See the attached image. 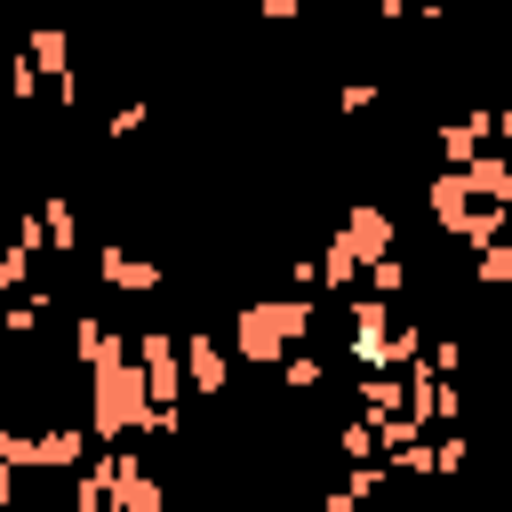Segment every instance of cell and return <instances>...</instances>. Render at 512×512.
Here are the masks:
<instances>
[{
	"label": "cell",
	"mask_w": 512,
	"mask_h": 512,
	"mask_svg": "<svg viewBox=\"0 0 512 512\" xmlns=\"http://www.w3.org/2000/svg\"><path fill=\"white\" fill-rule=\"evenodd\" d=\"M352 360H360V376H416L424 368V352H432V336L408 320V312H392L384 296H352Z\"/></svg>",
	"instance_id": "6da1fadb"
},
{
	"label": "cell",
	"mask_w": 512,
	"mask_h": 512,
	"mask_svg": "<svg viewBox=\"0 0 512 512\" xmlns=\"http://www.w3.org/2000/svg\"><path fill=\"white\" fill-rule=\"evenodd\" d=\"M144 424H152V384H144L136 344H128L120 360L88 368V432L104 448H128V440H144Z\"/></svg>",
	"instance_id": "7a4b0ae2"
},
{
	"label": "cell",
	"mask_w": 512,
	"mask_h": 512,
	"mask_svg": "<svg viewBox=\"0 0 512 512\" xmlns=\"http://www.w3.org/2000/svg\"><path fill=\"white\" fill-rule=\"evenodd\" d=\"M304 336H312V296H256L232 320V352L248 368H288Z\"/></svg>",
	"instance_id": "3957f363"
},
{
	"label": "cell",
	"mask_w": 512,
	"mask_h": 512,
	"mask_svg": "<svg viewBox=\"0 0 512 512\" xmlns=\"http://www.w3.org/2000/svg\"><path fill=\"white\" fill-rule=\"evenodd\" d=\"M88 456V432L80 424H56V432H0V464L8 472H48V464H80Z\"/></svg>",
	"instance_id": "277c9868"
},
{
	"label": "cell",
	"mask_w": 512,
	"mask_h": 512,
	"mask_svg": "<svg viewBox=\"0 0 512 512\" xmlns=\"http://www.w3.org/2000/svg\"><path fill=\"white\" fill-rule=\"evenodd\" d=\"M136 368H144V384H152V408H176L184 400V336H168V328H144L136 336Z\"/></svg>",
	"instance_id": "5b68a950"
},
{
	"label": "cell",
	"mask_w": 512,
	"mask_h": 512,
	"mask_svg": "<svg viewBox=\"0 0 512 512\" xmlns=\"http://www.w3.org/2000/svg\"><path fill=\"white\" fill-rule=\"evenodd\" d=\"M392 240H400V232H392V208H376V200L344 208V224H336V248H344L360 272H368V264H384V256H392Z\"/></svg>",
	"instance_id": "8992f818"
},
{
	"label": "cell",
	"mask_w": 512,
	"mask_h": 512,
	"mask_svg": "<svg viewBox=\"0 0 512 512\" xmlns=\"http://www.w3.org/2000/svg\"><path fill=\"white\" fill-rule=\"evenodd\" d=\"M232 336H208V328H184V376H192V392L200 400H216V392H232Z\"/></svg>",
	"instance_id": "52a82bcc"
},
{
	"label": "cell",
	"mask_w": 512,
	"mask_h": 512,
	"mask_svg": "<svg viewBox=\"0 0 512 512\" xmlns=\"http://www.w3.org/2000/svg\"><path fill=\"white\" fill-rule=\"evenodd\" d=\"M112 512H168V488L144 464V448H112Z\"/></svg>",
	"instance_id": "ba28073f"
},
{
	"label": "cell",
	"mask_w": 512,
	"mask_h": 512,
	"mask_svg": "<svg viewBox=\"0 0 512 512\" xmlns=\"http://www.w3.org/2000/svg\"><path fill=\"white\" fill-rule=\"evenodd\" d=\"M424 208H432V224H440L448 240H464V232H472V216H480L488 200H472V176H464V168H440V176L424 184Z\"/></svg>",
	"instance_id": "9c48e42d"
},
{
	"label": "cell",
	"mask_w": 512,
	"mask_h": 512,
	"mask_svg": "<svg viewBox=\"0 0 512 512\" xmlns=\"http://www.w3.org/2000/svg\"><path fill=\"white\" fill-rule=\"evenodd\" d=\"M408 416H416L424 432H432V424H448V432H456V416H464V384H456V376L416 368V376H408Z\"/></svg>",
	"instance_id": "30bf717a"
},
{
	"label": "cell",
	"mask_w": 512,
	"mask_h": 512,
	"mask_svg": "<svg viewBox=\"0 0 512 512\" xmlns=\"http://www.w3.org/2000/svg\"><path fill=\"white\" fill-rule=\"evenodd\" d=\"M96 280H104V288H120V296H152V288H160L168 272H160L152 256H128V248H104V256H96Z\"/></svg>",
	"instance_id": "8fae6325"
},
{
	"label": "cell",
	"mask_w": 512,
	"mask_h": 512,
	"mask_svg": "<svg viewBox=\"0 0 512 512\" xmlns=\"http://www.w3.org/2000/svg\"><path fill=\"white\" fill-rule=\"evenodd\" d=\"M432 136H440L448 168H472V160L488 152V136H496V112H464V120H448V128H432Z\"/></svg>",
	"instance_id": "7c38bea8"
},
{
	"label": "cell",
	"mask_w": 512,
	"mask_h": 512,
	"mask_svg": "<svg viewBox=\"0 0 512 512\" xmlns=\"http://www.w3.org/2000/svg\"><path fill=\"white\" fill-rule=\"evenodd\" d=\"M464 176H472V200H488V208H512V152H480Z\"/></svg>",
	"instance_id": "4fadbf2b"
},
{
	"label": "cell",
	"mask_w": 512,
	"mask_h": 512,
	"mask_svg": "<svg viewBox=\"0 0 512 512\" xmlns=\"http://www.w3.org/2000/svg\"><path fill=\"white\" fill-rule=\"evenodd\" d=\"M32 216H40V240H48L56 256H72V248H80V208H72L64 192H56V200H40Z\"/></svg>",
	"instance_id": "5bb4252c"
},
{
	"label": "cell",
	"mask_w": 512,
	"mask_h": 512,
	"mask_svg": "<svg viewBox=\"0 0 512 512\" xmlns=\"http://www.w3.org/2000/svg\"><path fill=\"white\" fill-rule=\"evenodd\" d=\"M72 512H112V448L80 472V488H72Z\"/></svg>",
	"instance_id": "9a60e30c"
},
{
	"label": "cell",
	"mask_w": 512,
	"mask_h": 512,
	"mask_svg": "<svg viewBox=\"0 0 512 512\" xmlns=\"http://www.w3.org/2000/svg\"><path fill=\"white\" fill-rule=\"evenodd\" d=\"M336 456H344V464H376V424H368V416H352V424L336 432Z\"/></svg>",
	"instance_id": "2e32d148"
},
{
	"label": "cell",
	"mask_w": 512,
	"mask_h": 512,
	"mask_svg": "<svg viewBox=\"0 0 512 512\" xmlns=\"http://www.w3.org/2000/svg\"><path fill=\"white\" fill-rule=\"evenodd\" d=\"M352 280H368V272H360V264H352V256H344L336 240H328V248H320V288H336V296H344Z\"/></svg>",
	"instance_id": "e0dca14e"
},
{
	"label": "cell",
	"mask_w": 512,
	"mask_h": 512,
	"mask_svg": "<svg viewBox=\"0 0 512 512\" xmlns=\"http://www.w3.org/2000/svg\"><path fill=\"white\" fill-rule=\"evenodd\" d=\"M464 456H472V440H464V432H432V472H440V480H456V472H464Z\"/></svg>",
	"instance_id": "ac0fdd59"
},
{
	"label": "cell",
	"mask_w": 512,
	"mask_h": 512,
	"mask_svg": "<svg viewBox=\"0 0 512 512\" xmlns=\"http://www.w3.org/2000/svg\"><path fill=\"white\" fill-rule=\"evenodd\" d=\"M472 280L480 288H512V240H496L488 256H472Z\"/></svg>",
	"instance_id": "d6986e66"
},
{
	"label": "cell",
	"mask_w": 512,
	"mask_h": 512,
	"mask_svg": "<svg viewBox=\"0 0 512 512\" xmlns=\"http://www.w3.org/2000/svg\"><path fill=\"white\" fill-rule=\"evenodd\" d=\"M400 288H408V264H400V256H384V264H368V296H384V304H392Z\"/></svg>",
	"instance_id": "ffe728a7"
},
{
	"label": "cell",
	"mask_w": 512,
	"mask_h": 512,
	"mask_svg": "<svg viewBox=\"0 0 512 512\" xmlns=\"http://www.w3.org/2000/svg\"><path fill=\"white\" fill-rule=\"evenodd\" d=\"M40 312H48V296H8V320H0V328H8V336H32Z\"/></svg>",
	"instance_id": "44dd1931"
},
{
	"label": "cell",
	"mask_w": 512,
	"mask_h": 512,
	"mask_svg": "<svg viewBox=\"0 0 512 512\" xmlns=\"http://www.w3.org/2000/svg\"><path fill=\"white\" fill-rule=\"evenodd\" d=\"M424 368H432V376H456V368H464V336H432Z\"/></svg>",
	"instance_id": "7402d4cb"
},
{
	"label": "cell",
	"mask_w": 512,
	"mask_h": 512,
	"mask_svg": "<svg viewBox=\"0 0 512 512\" xmlns=\"http://www.w3.org/2000/svg\"><path fill=\"white\" fill-rule=\"evenodd\" d=\"M368 104H376V80H344V88H336V112H344V120H360Z\"/></svg>",
	"instance_id": "603a6c76"
},
{
	"label": "cell",
	"mask_w": 512,
	"mask_h": 512,
	"mask_svg": "<svg viewBox=\"0 0 512 512\" xmlns=\"http://www.w3.org/2000/svg\"><path fill=\"white\" fill-rule=\"evenodd\" d=\"M24 280H32V248H8V256H0V288L24 296Z\"/></svg>",
	"instance_id": "cb8c5ba5"
},
{
	"label": "cell",
	"mask_w": 512,
	"mask_h": 512,
	"mask_svg": "<svg viewBox=\"0 0 512 512\" xmlns=\"http://www.w3.org/2000/svg\"><path fill=\"white\" fill-rule=\"evenodd\" d=\"M280 376H288V392H320V384H328V376H320V360H312V352H296V360H288V368H280Z\"/></svg>",
	"instance_id": "d4e9b609"
},
{
	"label": "cell",
	"mask_w": 512,
	"mask_h": 512,
	"mask_svg": "<svg viewBox=\"0 0 512 512\" xmlns=\"http://www.w3.org/2000/svg\"><path fill=\"white\" fill-rule=\"evenodd\" d=\"M384 472H392V464H352V480H344V488H352V496H360V504H368V496H376V488H384Z\"/></svg>",
	"instance_id": "484cf974"
},
{
	"label": "cell",
	"mask_w": 512,
	"mask_h": 512,
	"mask_svg": "<svg viewBox=\"0 0 512 512\" xmlns=\"http://www.w3.org/2000/svg\"><path fill=\"white\" fill-rule=\"evenodd\" d=\"M144 120H152V112H144V104H120V112H112V136H136V128H144Z\"/></svg>",
	"instance_id": "4316f807"
},
{
	"label": "cell",
	"mask_w": 512,
	"mask_h": 512,
	"mask_svg": "<svg viewBox=\"0 0 512 512\" xmlns=\"http://www.w3.org/2000/svg\"><path fill=\"white\" fill-rule=\"evenodd\" d=\"M312 512H360V496H352V488H328V496H320Z\"/></svg>",
	"instance_id": "83f0119b"
},
{
	"label": "cell",
	"mask_w": 512,
	"mask_h": 512,
	"mask_svg": "<svg viewBox=\"0 0 512 512\" xmlns=\"http://www.w3.org/2000/svg\"><path fill=\"white\" fill-rule=\"evenodd\" d=\"M496 136H504V152H512V96L496 104Z\"/></svg>",
	"instance_id": "f1b7e54d"
}]
</instances>
